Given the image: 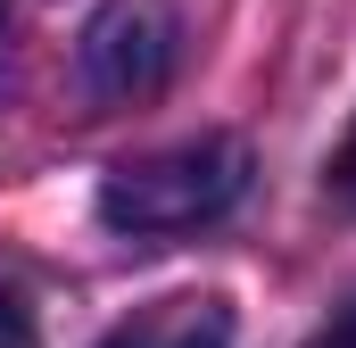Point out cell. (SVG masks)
Masks as SVG:
<instances>
[{"label": "cell", "mask_w": 356, "mask_h": 348, "mask_svg": "<svg viewBox=\"0 0 356 348\" xmlns=\"http://www.w3.org/2000/svg\"><path fill=\"white\" fill-rule=\"evenodd\" d=\"M307 348H356V299H348V307H340V315H332V324H323Z\"/></svg>", "instance_id": "6"}, {"label": "cell", "mask_w": 356, "mask_h": 348, "mask_svg": "<svg viewBox=\"0 0 356 348\" xmlns=\"http://www.w3.org/2000/svg\"><path fill=\"white\" fill-rule=\"evenodd\" d=\"M0 25H8V17H0Z\"/></svg>", "instance_id": "7"}, {"label": "cell", "mask_w": 356, "mask_h": 348, "mask_svg": "<svg viewBox=\"0 0 356 348\" xmlns=\"http://www.w3.org/2000/svg\"><path fill=\"white\" fill-rule=\"evenodd\" d=\"M0 348H33V307L8 274H0Z\"/></svg>", "instance_id": "4"}, {"label": "cell", "mask_w": 356, "mask_h": 348, "mask_svg": "<svg viewBox=\"0 0 356 348\" xmlns=\"http://www.w3.org/2000/svg\"><path fill=\"white\" fill-rule=\"evenodd\" d=\"M99 348H232V307L224 299H158L124 315Z\"/></svg>", "instance_id": "3"}, {"label": "cell", "mask_w": 356, "mask_h": 348, "mask_svg": "<svg viewBox=\"0 0 356 348\" xmlns=\"http://www.w3.org/2000/svg\"><path fill=\"white\" fill-rule=\"evenodd\" d=\"M241 191H249V150L232 133H199L182 150L116 166L99 182V216L133 241H175V232H199V224L232 216Z\"/></svg>", "instance_id": "1"}, {"label": "cell", "mask_w": 356, "mask_h": 348, "mask_svg": "<svg viewBox=\"0 0 356 348\" xmlns=\"http://www.w3.org/2000/svg\"><path fill=\"white\" fill-rule=\"evenodd\" d=\"M175 50L182 42H175L166 0H116L83 42V84H91V100H116V108L158 100L166 75H175Z\"/></svg>", "instance_id": "2"}, {"label": "cell", "mask_w": 356, "mask_h": 348, "mask_svg": "<svg viewBox=\"0 0 356 348\" xmlns=\"http://www.w3.org/2000/svg\"><path fill=\"white\" fill-rule=\"evenodd\" d=\"M332 191H340V199L356 207V125H348V141L332 150Z\"/></svg>", "instance_id": "5"}]
</instances>
